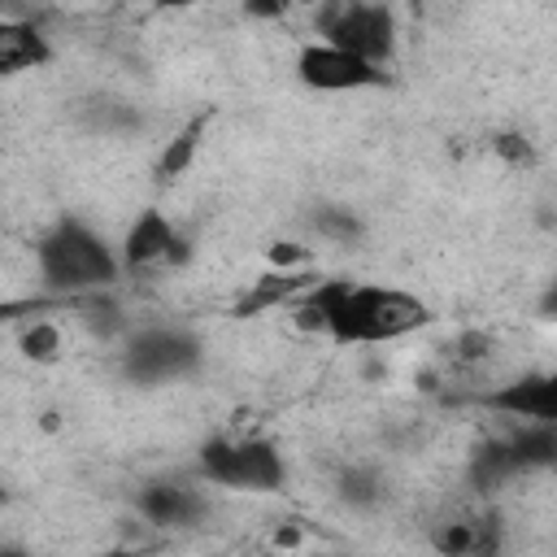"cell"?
<instances>
[{"instance_id": "23", "label": "cell", "mask_w": 557, "mask_h": 557, "mask_svg": "<svg viewBox=\"0 0 557 557\" xmlns=\"http://www.w3.org/2000/svg\"><path fill=\"white\" fill-rule=\"evenodd\" d=\"M0 500H4V487H0Z\"/></svg>"}, {"instance_id": "11", "label": "cell", "mask_w": 557, "mask_h": 557, "mask_svg": "<svg viewBox=\"0 0 557 557\" xmlns=\"http://www.w3.org/2000/svg\"><path fill=\"white\" fill-rule=\"evenodd\" d=\"M496 518H457V522H440L435 531V548L444 557H483L496 553Z\"/></svg>"}, {"instance_id": "19", "label": "cell", "mask_w": 557, "mask_h": 557, "mask_svg": "<svg viewBox=\"0 0 557 557\" xmlns=\"http://www.w3.org/2000/svg\"><path fill=\"white\" fill-rule=\"evenodd\" d=\"M196 135H200V126H191V131L178 139V148H170V152H165V174L183 170V161H187V157H191V148H196Z\"/></svg>"}, {"instance_id": "16", "label": "cell", "mask_w": 557, "mask_h": 557, "mask_svg": "<svg viewBox=\"0 0 557 557\" xmlns=\"http://www.w3.org/2000/svg\"><path fill=\"white\" fill-rule=\"evenodd\" d=\"M57 344H61V331H57L52 322H30L26 335H22V348H26L30 357H52Z\"/></svg>"}, {"instance_id": "4", "label": "cell", "mask_w": 557, "mask_h": 557, "mask_svg": "<svg viewBox=\"0 0 557 557\" xmlns=\"http://www.w3.org/2000/svg\"><path fill=\"white\" fill-rule=\"evenodd\" d=\"M200 366V344L196 335L187 331H174V326H152V331H139L126 352H122V370L126 379L135 383H170V379H183Z\"/></svg>"}, {"instance_id": "9", "label": "cell", "mask_w": 557, "mask_h": 557, "mask_svg": "<svg viewBox=\"0 0 557 557\" xmlns=\"http://www.w3.org/2000/svg\"><path fill=\"white\" fill-rule=\"evenodd\" d=\"M139 513L157 527H191L205 513V500L187 483H148L139 492Z\"/></svg>"}, {"instance_id": "21", "label": "cell", "mask_w": 557, "mask_h": 557, "mask_svg": "<svg viewBox=\"0 0 557 557\" xmlns=\"http://www.w3.org/2000/svg\"><path fill=\"white\" fill-rule=\"evenodd\" d=\"M0 557H26V553H17V548H0Z\"/></svg>"}, {"instance_id": "8", "label": "cell", "mask_w": 557, "mask_h": 557, "mask_svg": "<svg viewBox=\"0 0 557 557\" xmlns=\"http://www.w3.org/2000/svg\"><path fill=\"white\" fill-rule=\"evenodd\" d=\"M174 252H178V235H174V226L165 222V213H157V209H144V213L135 218V226L126 231V244H122V261H126L131 270H139V265L174 261Z\"/></svg>"}, {"instance_id": "20", "label": "cell", "mask_w": 557, "mask_h": 557, "mask_svg": "<svg viewBox=\"0 0 557 557\" xmlns=\"http://www.w3.org/2000/svg\"><path fill=\"white\" fill-rule=\"evenodd\" d=\"M96 557H135V548H109V553H96Z\"/></svg>"}, {"instance_id": "15", "label": "cell", "mask_w": 557, "mask_h": 557, "mask_svg": "<svg viewBox=\"0 0 557 557\" xmlns=\"http://www.w3.org/2000/svg\"><path fill=\"white\" fill-rule=\"evenodd\" d=\"M379 496H383V483H379L374 470H348V474H344V500H352V505H374Z\"/></svg>"}, {"instance_id": "18", "label": "cell", "mask_w": 557, "mask_h": 557, "mask_svg": "<svg viewBox=\"0 0 557 557\" xmlns=\"http://www.w3.org/2000/svg\"><path fill=\"white\" fill-rule=\"evenodd\" d=\"M52 300H0V326L17 322V318H35L39 309H48Z\"/></svg>"}, {"instance_id": "2", "label": "cell", "mask_w": 557, "mask_h": 557, "mask_svg": "<svg viewBox=\"0 0 557 557\" xmlns=\"http://www.w3.org/2000/svg\"><path fill=\"white\" fill-rule=\"evenodd\" d=\"M122 270V261L113 257V248L83 222L65 218L57 222L44 239H39V274L44 287L61 292V296H83L91 287L113 283Z\"/></svg>"}, {"instance_id": "22", "label": "cell", "mask_w": 557, "mask_h": 557, "mask_svg": "<svg viewBox=\"0 0 557 557\" xmlns=\"http://www.w3.org/2000/svg\"><path fill=\"white\" fill-rule=\"evenodd\" d=\"M483 557H500V553H483Z\"/></svg>"}, {"instance_id": "12", "label": "cell", "mask_w": 557, "mask_h": 557, "mask_svg": "<svg viewBox=\"0 0 557 557\" xmlns=\"http://www.w3.org/2000/svg\"><path fill=\"white\" fill-rule=\"evenodd\" d=\"M513 474H522V461H518V453H513L509 440L483 444V448L474 453V461H470V483H474L479 492H496V487L509 483Z\"/></svg>"}, {"instance_id": "5", "label": "cell", "mask_w": 557, "mask_h": 557, "mask_svg": "<svg viewBox=\"0 0 557 557\" xmlns=\"http://www.w3.org/2000/svg\"><path fill=\"white\" fill-rule=\"evenodd\" d=\"M326 44L383 70V61L396 48V22L383 4H344L326 17Z\"/></svg>"}, {"instance_id": "1", "label": "cell", "mask_w": 557, "mask_h": 557, "mask_svg": "<svg viewBox=\"0 0 557 557\" xmlns=\"http://www.w3.org/2000/svg\"><path fill=\"white\" fill-rule=\"evenodd\" d=\"M300 322L326 331L335 344H387L431 322L426 305L400 287L348 283V278H313L296 305Z\"/></svg>"}, {"instance_id": "13", "label": "cell", "mask_w": 557, "mask_h": 557, "mask_svg": "<svg viewBox=\"0 0 557 557\" xmlns=\"http://www.w3.org/2000/svg\"><path fill=\"white\" fill-rule=\"evenodd\" d=\"M313 283V274H305V270H278V274H265V278H257V287L248 292V296H239V305H235V313H257V309H270V305H283V300H292V296H300L305 287Z\"/></svg>"}, {"instance_id": "7", "label": "cell", "mask_w": 557, "mask_h": 557, "mask_svg": "<svg viewBox=\"0 0 557 557\" xmlns=\"http://www.w3.org/2000/svg\"><path fill=\"white\" fill-rule=\"evenodd\" d=\"M487 405L509 413V418H527V422L553 426L557 422V383L548 374H527V379H513L500 392H492Z\"/></svg>"}, {"instance_id": "17", "label": "cell", "mask_w": 557, "mask_h": 557, "mask_svg": "<svg viewBox=\"0 0 557 557\" xmlns=\"http://www.w3.org/2000/svg\"><path fill=\"white\" fill-rule=\"evenodd\" d=\"M318 231H322V235H335V239H352V235H357V222H352L348 213L322 209V213H318Z\"/></svg>"}, {"instance_id": "3", "label": "cell", "mask_w": 557, "mask_h": 557, "mask_svg": "<svg viewBox=\"0 0 557 557\" xmlns=\"http://www.w3.org/2000/svg\"><path fill=\"white\" fill-rule=\"evenodd\" d=\"M200 470L209 483L235 492H274L287 479V466L265 440H209L200 448Z\"/></svg>"}, {"instance_id": "10", "label": "cell", "mask_w": 557, "mask_h": 557, "mask_svg": "<svg viewBox=\"0 0 557 557\" xmlns=\"http://www.w3.org/2000/svg\"><path fill=\"white\" fill-rule=\"evenodd\" d=\"M48 57H52V52H48V39H44L30 22L0 17V74L35 70V65H44Z\"/></svg>"}, {"instance_id": "14", "label": "cell", "mask_w": 557, "mask_h": 557, "mask_svg": "<svg viewBox=\"0 0 557 557\" xmlns=\"http://www.w3.org/2000/svg\"><path fill=\"white\" fill-rule=\"evenodd\" d=\"M509 444H513L522 470L553 466V457H557V435H553V426H540V422H531V426H522L518 435H509Z\"/></svg>"}, {"instance_id": "6", "label": "cell", "mask_w": 557, "mask_h": 557, "mask_svg": "<svg viewBox=\"0 0 557 557\" xmlns=\"http://www.w3.org/2000/svg\"><path fill=\"white\" fill-rule=\"evenodd\" d=\"M296 74L313 91H361V87H379L383 83L379 65H366V61H357V57L331 48V44H309L296 57Z\"/></svg>"}]
</instances>
